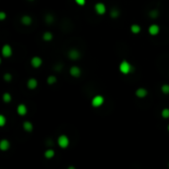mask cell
<instances>
[{
	"label": "cell",
	"mask_w": 169,
	"mask_h": 169,
	"mask_svg": "<svg viewBox=\"0 0 169 169\" xmlns=\"http://www.w3.org/2000/svg\"><path fill=\"white\" fill-rule=\"evenodd\" d=\"M68 58L71 60H77L78 58H80V52H78L77 50L72 49V50H70L69 52H68Z\"/></svg>",
	"instance_id": "10"
},
{
	"label": "cell",
	"mask_w": 169,
	"mask_h": 169,
	"mask_svg": "<svg viewBox=\"0 0 169 169\" xmlns=\"http://www.w3.org/2000/svg\"><path fill=\"white\" fill-rule=\"evenodd\" d=\"M23 129L25 132H27V133H32L34 129V126L32 123L29 122V121H25L23 123Z\"/></svg>",
	"instance_id": "15"
},
{
	"label": "cell",
	"mask_w": 169,
	"mask_h": 169,
	"mask_svg": "<svg viewBox=\"0 0 169 169\" xmlns=\"http://www.w3.org/2000/svg\"><path fill=\"white\" fill-rule=\"evenodd\" d=\"M6 117L4 116V115H0V127H4L6 125Z\"/></svg>",
	"instance_id": "26"
},
{
	"label": "cell",
	"mask_w": 169,
	"mask_h": 169,
	"mask_svg": "<svg viewBox=\"0 0 169 169\" xmlns=\"http://www.w3.org/2000/svg\"><path fill=\"white\" fill-rule=\"evenodd\" d=\"M2 99H3V102H5V103H10L11 100H12V96H11L10 93L5 92L3 94V96H2Z\"/></svg>",
	"instance_id": "21"
},
{
	"label": "cell",
	"mask_w": 169,
	"mask_h": 169,
	"mask_svg": "<svg viewBox=\"0 0 169 169\" xmlns=\"http://www.w3.org/2000/svg\"><path fill=\"white\" fill-rule=\"evenodd\" d=\"M10 148V142L6 139H3L0 140V150L1 151H7Z\"/></svg>",
	"instance_id": "12"
},
{
	"label": "cell",
	"mask_w": 169,
	"mask_h": 169,
	"mask_svg": "<svg viewBox=\"0 0 169 169\" xmlns=\"http://www.w3.org/2000/svg\"><path fill=\"white\" fill-rule=\"evenodd\" d=\"M58 145L60 148H66L69 145V139L65 134H60L58 137Z\"/></svg>",
	"instance_id": "2"
},
{
	"label": "cell",
	"mask_w": 169,
	"mask_h": 169,
	"mask_svg": "<svg viewBox=\"0 0 169 169\" xmlns=\"http://www.w3.org/2000/svg\"><path fill=\"white\" fill-rule=\"evenodd\" d=\"M110 16H111V18L113 19H117L118 17L120 16V11L118 10L117 8H113L111 12H110Z\"/></svg>",
	"instance_id": "19"
},
{
	"label": "cell",
	"mask_w": 169,
	"mask_h": 169,
	"mask_svg": "<svg viewBox=\"0 0 169 169\" xmlns=\"http://www.w3.org/2000/svg\"><path fill=\"white\" fill-rule=\"evenodd\" d=\"M158 15H159V12L157 10H151L150 12H149V17L150 18H152V19H155V18H157L158 17Z\"/></svg>",
	"instance_id": "25"
},
{
	"label": "cell",
	"mask_w": 169,
	"mask_h": 169,
	"mask_svg": "<svg viewBox=\"0 0 169 169\" xmlns=\"http://www.w3.org/2000/svg\"><path fill=\"white\" fill-rule=\"evenodd\" d=\"M44 155H45V157H46L47 159H52L55 155V151L53 150L52 148H49V149H47V150L45 151Z\"/></svg>",
	"instance_id": "16"
},
{
	"label": "cell",
	"mask_w": 169,
	"mask_h": 169,
	"mask_svg": "<svg viewBox=\"0 0 169 169\" xmlns=\"http://www.w3.org/2000/svg\"><path fill=\"white\" fill-rule=\"evenodd\" d=\"M29 1H34V0H29Z\"/></svg>",
	"instance_id": "32"
},
{
	"label": "cell",
	"mask_w": 169,
	"mask_h": 169,
	"mask_svg": "<svg viewBox=\"0 0 169 169\" xmlns=\"http://www.w3.org/2000/svg\"><path fill=\"white\" fill-rule=\"evenodd\" d=\"M140 31H142V27H140V25L133 24L131 26V32L133 33V34H134V35H137V34H140Z\"/></svg>",
	"instance_id": "17"
},
{
	"label": "cell",
	"mask_w": 169,
	"mask_h": 169,
	"mask_svg": "<svg viewBox=\"0 0 169 169\" xmlns=\"http://www.w3.org/2000/svg\"><path fill=\"white\" fill-rule=\"evenodd\" d=\"M67 169H76L74 167V166H72V165H70V166H68V167H67Z\"/></svg>",
	"instance_id": "30"
},
{
	"label": "cell",
	"mask_w": 169,
	"mask_h": 169,
	"mask_svg": "<svg viewBox=\"0 0 169 169\" xmlns=\"http://www.w3.org/2000/svg\"><path fill=\"white\" fill-rule=\"evenodd\" d=\"M17 114L19 115V116H25V115H27L28 113V108L27 106L25 105V104H19L18 107H17Z\"/></svg>",
	"instance_id": "9"
},
{
	"label": "cell",
	"mask_w": 169,
	"mask_h": 169,
	"mask_svg": "<svg viewBox=\"0 0 169 169\" xmlns=\"http://www.w3.org/2000/svg\"><path fill=\"white\" fill-rule=\"evenodd\" d=\"M94 10L98 15H104L107 11V8H106V5L104 3H102V2H98V3L95 4Z\"/></svg>",
	"instance_id": "4"
},
{
	"label": "cell",
	"mask_w": 169,
	"mask_h": 169,
	"mask_svg": "<svg viewBox=\"0 0 169 169\" xmlns=\"http://www.w3.org/2000/svg\"><path fill=\"white\" fill-rule=\"evenodd\" d=\"M105 102V99H104V97L102 95H96V96H94L92 98L91 100V105L92 107H94V108H99L101 107Z\"/></svg>",
	"instance_id": "3"
},
{
	"label": "cell",
	"mask_w": 169,
	"mask_h": 169,
	"mask_svg": "<svg viewBox=\"0 0 169 169\" xmlns=\"http://www.w3.org/2000/svg\"><path fill=\"white\" fill-rule=\"evenodd\" d=\"M168 168H169V162H168Z\"/></svg>",
	"instance_id": "33"
},
{
	"label": "cell",
	"mask_w": 169,
	"mask_h": 169,
	"mask_svg": "<svg viewBox=\"0 0 169 169\" xmlns=\"http://www.w3.org/2000/svg\"><path fill=\"white\" fill-rule=\"evenodd\" d=\"M33 22V19L32 17L29 16V15H24L22 16L21 18V23L24 25V26H30L31 24H32Z\"/></svg>",
	"instance_id": "14"
},
{
	"label": "cell",
	"mask_w": 169,
	"mask_h": 169,
	"mask_svg": "<svg viewBox=\"0 0 169 169\" xmlns=\"http://www.w3.org/2000/svg\"><path fill=\"white\" fill-rule=\"evenodd\" d=\"M53 20H55V17H53L52 14H47V15L45 17V21H46L47 24H52Z\"/></svg>",
	"instance_id": "23"
},
{
	"label": "cell",
	"mask_w": 169,
	"mask_h": 169,
	"mask_svg": "<svg viewBox=\"0 0 169 169\" xmlns=\"http://www.w3.org/2000/svg\"><path fill=\"white\" fill-rule=\"evenodd\" d=\"M161 92L165 95L169 94V84H163L161 86Z\"/></svg>",
	"instance_id": "24"
},
{
	"label": "cell",
	"mask_w": 169,
	"mask_h": 169,
	"mask_svg": "<svg viewBox=\"0 0 169 169\" xmlns=\"http://www.w3.org/2000/svg\"><path fill=\"white\" fill-rule=\"evenodd\" d=\"M53 39V35L50 32H45L43 35V40L45 42H50L52 41Z\"/></svg>",
	"instance_id": "18"
},
{
	"label": "cell",
	"mask_w": 169,
	"mask_h": 169,
	"mask_svg": "<svg viewBox=\"0 0 169 169\" xmlns=\"http://www.w3.org/2000/svg\"><path fill=\"white\" fill-rule=\"evenodd\" d=\"M167 131L169 132V124H168V126H167Z\"/></svg>",
	"instance_id": "31"
},
{
	"label": "cell",
	"mask_w": 169,
	"mask_h": 169,
	"mask_svg": "<svg viewBox=\"0 0 169 169\" xmlns=\"http://www.w3.org/2000/svg\"><path fill=\"white\" fill-rule=\"evenodd\" d=\"M161 117L163 119H169V108H164L161 111Z\"/></svg>",
	"instance_id": "22"
},
{
	"label": "cell",
	"mask_w": 169,
	"mask_h": 169,
	"mask_svg": "<svg viewBox=\"0 0 169 169\" xmlns=\"http://www.w3.org/2000/svg\"><path fill=\"white\" fill-rule=\"evenodd\" d=\"M27 87L30 90H35L37 87H38V80H37L36 78H30V79L27 81Z\"/></svg>",
	"instance_id": "13"
},
{
	"label": "cell",
	"mask_w": 169,
	"mask_h": 169,
	"mask_svg": "<svg viewBox=\"0 0 169 169\" xmlns=\"http://www.w3.org/2000/svg\"><path fill=\"white\" fill-rule=\"evenodd\" d=\"M1 53L4 58H10L13 53V50H12V47H11L10 45H4V46L2 47Z\"/></svg>",
	"instance_id": "5"
},
{
	"label": "cell",
	"mask_w": 169,
	"mask_h": 169,
	"mask_svg": "<svg viewBox=\"0 0 169 169\" xmlns=\"http://www.w3.org/2000/svg\"><path fill=\"white\" fill-rule=\"evenodd\" d=\"M43 64V60L40 58V56H33L32 60H31V65H32L34 68H39L40 66H42Z\"/></svg>",
	"instance_id": "6"
},
{
	"label": "cell",
	"mask_w": 169,
	"mask_h": 169,
	"mask_svg": "<svg viewBox=\"0 0 169 169\" xmlns=\"http://www.w3.org/2000/svg\"><path fill=\"white\" fill-rule=\"evenodd\" d=\"M119 70L122 74L128 75L134 71V66L132 65L128 60H123L122 63L119 64Z\"/></svg>",
	"instance_id": "1"
},
{
	"label": "cell",
	"mask_w": 169,
	"mask_h": 169,
	"mask_svg": "<svg viewBox=\"0 0 169 169\" xmlns=\"http://www.w3.org/2000/svg\"><path fill=\"white\" fill-rule=\"evenodd\" d=\"M3 78L6 82H10V81L12 80V75H11V73H5Z\"/></svg>",
	"instance_id": "27"
},
{
	"label": "cell",
	"mask_w": 169,
	"mask_h": 169,
	"mask_svg": "<svg viewBox=\"0 0 169 169\" xmlns=\"http://www.w3.org/2000/svg\"><path fill=\"white\" fill-rule=\"evenodd\" d=\"M69 74L71 75L72 77L77 78L81 75V69L76 65L71 66V67H70V69H69Z\"/></svg>",
	"instance_id": "8"
},
{
	"label": "cell",
	"mask_w": 169,
	"mask_h": 169,
	"mask_svg": "<svg viewBox=\"0 0 169 169\" xmlns=\"http://www.w3.org/2000/svg\"><path fill=\"white\" fill-rule=\"evenodd\" d=\"M160 32V27L156 24H152L148 27V34L150 36H157Z\"/></svg>",
	"instance_id": "7"
},
{
	"label": "cell",
	"mask_w": 169,
	"mask_h": 169,
	"mask_svg": "<svg viewBox=\"0 0 169 169\" xmlns=\"http://www.w3.org/2000/svg\"><path fill=\"white\" fill-rule=\"evenodd\" d=\"M56 81H58V79H56V76H55V75H50L47 78V83L49 85H53L55 83H56Z\"/></svg>",
	"instance_id": "20"
},
{
	"label": "cell",
	"mask_w": 169,
	"mask_h": 169,
	"mask_svg": "<svg viewBox=\"0 0 169 169\" xmlns=\"http://www.w3.org/2000/svg\"><path fill=\"white\" fill-rule=\"evenodd\" d=\"M75 3L77 5H79V6H83L84 4L86 3V0H74Z\"/></svg>",
	"instance_id": "28"
},
{
	"label": "cell",
	"mask_w": 169,
	"mask_h": 169,
	"mask_svg": "<svg viewBox=\"0 0 169 169\" xmlns=\"http://www.w3.org/2000/svg\"><path fill=\"white\" fill-rule=\"evenodd\" d=\"M148 92L147 90H146L145 88H142V87H140V88H137L136 90V96L137 98H140V99H142V98H145L146 96H147Z\"/></svg>",
	"instance_id": "11"
},
{
	"label": "cell",
	"mask_w": 169,
	"mask_h": 169,
	"mask_svg": "<svg viewBox=\"0 0 169 169\" xmlns=\"http://www.w3.org/2000/svg\"><path fill=\"white\" fill-rule=\"evenodd\" d=\"M6 13L5 12H0V20L1 21H3V20H5L6 19Z\"/></svg>",
	"instance_id": "29"
}]
</instances>
